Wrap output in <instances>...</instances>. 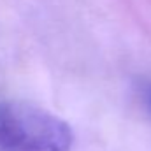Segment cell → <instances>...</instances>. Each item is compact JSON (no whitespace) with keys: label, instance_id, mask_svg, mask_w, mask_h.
<instances>
[{"label":"cell","instance_id":"obj_1","mask_svg":"<svg viewBox=\"0 0 151 151\" xmlns=\"http://www.w3.org/2000/svg\"><path fill=\"white\" fill-rule=\"evenodd\" d=\"M70 127L53 113L19 100H0V151H70Z\"/></svg>","mask_w":151,"mask_h":151},{"label":"cell","instance_id":"obj_2","mask_svg":"<svg viewBox=\"0 0 151 151\" xmlns=\"http://www.w3.org/2000/svg\"><path fill=\"white\" fill-rule=\"evenodd\" d=\"M146 100H148V106H150V109H151V84H148L146 86Z\"/></svg>","mask_w":151,"mask_h":151}]
</instances>
